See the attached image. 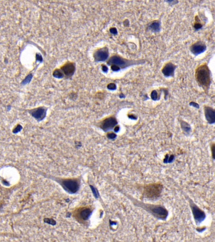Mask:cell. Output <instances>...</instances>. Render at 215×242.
<instances>
[{"instance_id": "7c38bea8", "label": "cell", "mask_w": 215, "mask_h": 242, "mask_svg": "<svg viewBox=\"0 0 215 242\" xmlns=\"http://www.w3.org/2000/svg\"><path fill=\"white\" fill-rule=\"evenodd\" d=\"M62 72L67 76H71L73 74L75 71V67L72 63H69L65 64L62 67Z\"/></svg>"}, {"instance_id": "30bf717a", "label": "cell", "mask_w": 215, "mask_h": 242, "mask_svg": "<svg viewBox=\"0 0 215 242\" xmlns=\"http://www.w3.org/2000/svg\"><path fill=\"white\" fill-rule=\"evenodd\" d=\"M63 185L65 188L72 192H76L78 189L79 185L76 180H68L63 182Z\"/></svg>"}, {"instance_id": "d6986e66", "label": "cell", "mask_w": 215, "mask_h": 242, "mask_svg": "<svg viewBox=\"0 0 215 242\" xmlns=\"http://www.w3.org/2000/svg\"><path fill=\"white\" fill-rule=\"evenodd\" d=\"M203 27V25L201 24L200 22V21H197L196 20V22L194 24V29L196 30H200Z\"/></svg>"}, {"instance_id": "52a82bcc", "label": "cell", "mask_w": 215, "mask_h": 242, "mask_svg": "<svg viewBox=\"0 0 215 242\" xmlns=\"http://www.w3.org/2000/svg\"><path fill=\"white\" fill-rule=\"evenodd\" d=\"M176 66L172 62H168L163 65V68L161 70L162 73L164 76L166 77H172L175 75Z\"/></svg>"}, {"instance_id": "d4e9b609", "label": "cell", "mask_w": 215, "mask_h": 242, "mask_svg": "<svg viewBox=\"0 0 215 242\" xmlns=\"http://www.w3.org/2000/svg\"><path fill=\"white\" fill-rule=\"evenodd\" d=\"M110 32L112 34H116L117 33L116 29L115 28H111L110 29Z\"/></svg>"}, {"instance_id": "ba28073f", "label": "cell", "mask_w": 215, "mask_h": 242, "mask_svg": "<svg viewBox=\"0 0 215 242\" xmlns=\"http://www.w3.org/2000/svg\"><path fill=\"white\" fill-rule=\"evenodd\" d=\"M117 124L116 119L114 117H111L106 119L103 121L101 124L102 129L105 131H109L114 128Z\"/></svg>"}, {"instance_id": "83f0119b", "label": "cell", "mask_w": 215, "mask_h": 242, "mask_svg": "<svg viewBox=\"0 0 215 242\" xmlns=\"http://www.w3.org/2000/svg\"><path fill=\"white\" fill-rule=\"evenodd\" d=\"M102 70H103L104 71V72H107L108 70L107 67L105 66H104L103 67V68H102Z\"/></svg>"}, {"instance_id": "8992f818", "label": "cell", "mask_w": 215, "mask_h": 242, "mask_svg": "<svg viewBox=\"0 0 215 242\" xmlns=\"http://www.w3.org/2000/svg\"><path fill=\"white\" fill-rule=\"evenodd\" d=\"M207 48L206 43L201 41H198L192 44L190 47V50L191 53L197 56L205 52Z\"/></svg>"}, {"instance_id": "5b68a950", "label": "cell", "mask_w": 215, "mask_h": 242, "mask_svg": "<svg viewBox=\"0 0 215 242\" xmlns=\"http://www.w3.org/2000/svg\"><path fill=\"white\" fill-rule=\"evenodd\" d=\"M28 112L37 121L43 120L46 116L47 109L43 107H40L28 111Z\"/></svg>"}, {"instance_id": "9a60e30c", "label": "cell", "mask_w": 215, "mask_h": 242, "mask_svg": "<svg viewBox=\"0 0 215 242\" xmlns=\"http://www.w3.org/2000/svg\"><path fill=\"white\" fill-rule=\"evenodd\" d=\"M151 98L154 101H158L160 99V96L158 95V93L156 90H153L151 93Z\"/></svg>"}, {"instance_id": "e0dca14e", "label": "cell", "mask_w": 215, "mask_h": 242, "mask_svg": "<svg viewBox=\"0 0 215 242\" xmlns=\"http://www.w3.org/2000/svg\"><path fill=\"white\" fill-rule=\"evenodd\" d=\"M22 126L20 124H18L14 127V129L13 130V133L14 134L17 133L18 132L22 131Z\"/></svg>"}, {"instance_id": "5bb4252c", "label": "cell", "mask_w": 215, "mask_h": 242, "mask_svg": "<svg viewBox=\"0 0 215 242\" xmlns=\"http://www.w3.org/2000/svg\"><path fill=\"white\" fill-rule=\"evenodd\" d=\"M181 126L183 131L187 133H189L191 131L190 125L187 122L182 121L181 122Z\"/></svg>"}, {"instance_id": "603a6c76", "label": "cell", "mask_w": 215, "mask_h": 242, "mask_svg": "<svg viewBox=\"0 0 215 242\" xmlns=\"http://www.w3.org/2000/svg\"><path fill=\"white\" fill-rule=\"evenodd\" d=\"M189 105H190V106H192L196 108L197 109H199V107H200L198 104L194 102H191L189 103Z\"/></svg>"}, {"instance_id": "44dd1931", "label": "cell", "mask_w": 215, "mask_h": 242, "mask_svg": "<svg viewBox=\"0 0 215 242\" xmlns=\"http://www.w3.org/2000/svg\"><path fill=\"white\" fill-rule=\"evenodd\" d=\"M107 137L111 139H114L116 138V136L114 133H111L108 134Z\"/></svg>"}, {"instance_id": "484cf974", "label": "cell", "mask_w": 215, "mask_h": 242, "mask_svg": "<svg viewBox=\"0 0 215 242\" xmlns=\"http://www.w3.org/2000/svg\"><path fill=\"white\" fill-rule=\"evenodd\" d=\"M128 116H129V118L132 119H137V116L133 115V114H130V115Z\"/></svg>"}, {"instance_id": "4fadbf2b", "label": "cell", "mask_w": 215, "mask_h": 242, "mask_svg": "<svg viewBox=\"0 0 215 242\" xmlns=\"http://www.w3.org/2000/svg\"><path fill=\"white\" fill-rule=\"evenodd\" d=\"M160 22L159 21H155L152 22L149 26L150 30L154 33L159 32L160 30Z\"/></svg>"}, {"instance_id": "7a4b0ae2", "label": "cell", "mask_w": 215, "mask_h": 242, "mask_svg": "<svg viewBox=\"0 0 215 242\" xmlns=\"http://www.w3.org/2000/svg\"><path fill=\"white\" fill-rule=\"evenodd\" d=\"M146 62L145 59H139V60H131L123 59L121 57L118 56H114L111 57L109 61V63L110 65H115L121 67L125 68L132 65H143Z\"/></svg>"}, {"instance_id": "ffe728a7", "label": "cell", "mask_w": 215, "mask_h": 242, "mask_svg": "<svg viewBox=\"0 0 215 242\" xmlns=\"http://www.w3.org/2000/svg\"><path fill=\"white\" fill-rule=\"evenodd\" d=\"M108 89L111 90H114L116 89V85L114 83H110L108 85Z\"/></svg>"}, {"instance_id": "4316f807", "label": "cell", "mask_w": 215, "mask_h": 242, "mask_svg": "<svg viewBox=\"0 0 215 242\" xmlns=\"http://www.w3.org/2000/svg\"><path fill=\"white\" fill-rule=\"evenodd\" d=\"M119 129H120V127H119V126H117L115 127L114 130L115 132H118L119 131Z\"/></svg>"}, {"instance_id": "3957f363", "label": "cell", "mask_w": 215, "mask_h": 242, "mask_svg": "<svg viewBox=\"0 0 215 242\" xmlns=\"http://www.w3.org/2000/svg\"><path fill=\"white\" fill-rule=\"evenodd\" d=\"M163 185L159 182L151 183L146 185L144 188V195L148 198H156L159 197L162 192Z\"/></svg>"}, {"instance_id": "7402d4cb", "label": "cell", "mask_w": 215, "mask_h": 242, "mask_svg": "<svg viewBox=\"0 0 215 242\" xmlns=\"http://www.w3.org/2000/svg\"><path fill=\"white\" fill-rule=\"evenodd\" d=\"M211 150L212 157L214 159L215 156V144L214 143H212L211 145Z\"/></svg>"}, {"instance_id": "cb8c5ba5", "label": "cell", "mask_w": 215, "mask_h": 242, "mask_svg": "<svg viewBox=\"0 0 215 242\" xmlns=\"http://www.w3.org/2000/svg\"><path fill=\"white\" fill-rule=\"evenodd\" d=\"M111 69L113 70L114 71H118L120 70V68L118 67L117 66L113 65L111 66Z\"/></svg>"}, {"instance_id": "ac0fdd59", "label": "cell", "mask_w": 215, "mask_h": 242, "mask_svg": "<svg viewBox=\"0 0 215 242\" xmlns=\"http://www.w3.org/2000/svg\"><path fill=\"white\" fill-rule=\"evenodd\" d=\"M90 212V211L89 210H84L82 212V217H83L84 219H87L89 216Z\"/></svg>"}, {"instance_id": "6da1fadb", "label": "cell", "mask_w": 215, "mask_h": 242, "mask_svg": "<svg viewBox=\"0 0 215 242\" xmlns=\"http://www.w3.org/2000/svg\"><path fill=\"white\" fill-rule=\"evenodd\" d=\"M211 73L206 63L198 66L195 70V77L199 86L205 90L208 89L211 83Z\"/></svg>"}, {"instance_id": "9c48e42d", "label": "cell", "mask_w": 215, "mask_h": 242, "mask_svg": "<svg viewBox=\"0 0 215 242\" xmlns=\"http://www.w3.org/2000/svg\"><path fill=\"white\" fill-rule=\"evenodd\" d=\"M205 117L208 123L214 124L215 122V110L208 106H206L204 108Z\"/></svg>"}, {"instance_id": "8fae6325", "label": "cell", "mask_w": 215, "mask_h": 242, "mask_svg": "<svg viewBox=\"0 0 215 242\" xmlns=\"http://www.w3.org/2000/svg\"><path fill=\"white\" fill-rule=\"evenodd\" d=\"M109 54L106 48H104L96 51L94 55L95 60L97 61H104L108 58Z\"/></svg>"}, {"instance_id": "2e32d148", "label": "cell", "mask_w": 215, "mask_h": 242, "mask_svg": "<svg viewBox=\"0 0 215 242\" xmlns=\"http://www.w3.org/2000/svg\"><path fill=\"white\" fill-rule=\"evenodd\" d=\"M53 75L54 77L58 78H62L64 76L63 72H62V71L60 70H58V69H57V70H55L54 71V72H53Z\"/></svg>"}, {"instance_id": "277c9868", "label": "cell", "mask_w": 215, "mask_h": 242, "mask_svg": "<svg viewBox=\"0 0 215 242\" xmlns=\"http://www.w3.org/2000/svg\"><path fill=\"white\" fill-rule=\"evenodd\" d=\"M190 207L192 210L194 218L196 223L200 224L206 218V214L204 212L197 207L193 202H190Z\"/></svg>"}]
</instances>
